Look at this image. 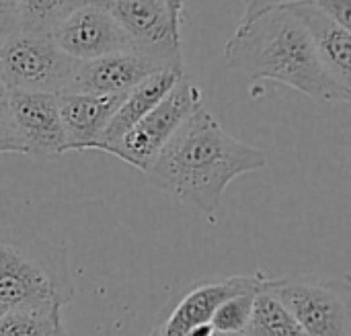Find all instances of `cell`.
<instances>
[{"label": "cell", "mask_w": 351, "mask_h": 336, "mask_svg": "<svg viewBox=\"0 0 351 336\" xmlns=\"http://www.w3.org/2000/svg\"><path fill=\"white\" fill-rule=\"evenodd\" d=\"M0 99H4V88H2V84H0Z\"/></svg>", "instance_id": "cell-25"}, {"label": "cell", "mask_w": 351, "mask_h": 336, "mask_svg": "<svg viewBox=\"0 0 351 336\" xmlns=\"http://www.w3.org/2000/svg\"><path fill=\"white\" fill-rule=\"evenodd\" d=\"M72 298L66 246L19 228H0V314L62 312Z\"/></svg>", "instance_id": "cell-3"}, {"label": "cell", "mask_w": 351, "mask_h": 336, "mask_svg": "<svg viewBox=\"0 0 351 336\" xmlns=\"http://www.w3.org/2000/svg\"><path fill=\"white\" fill-rule=\"evenodd\" d=\"M0 336H72L60 312H2Z\"/></svg>", "instance_id": "cell-17"}, {"label": "cell", "mask_w": 351, "mask_h": 336, "mask_svg": "<svg viewBox=\"0 0 351 336\" xmlns=\"http://www.w3.org/2000/svg\"><path fill=\"white\" fill-rule=\"evenodd\" d=\"M162 66L154 57L140 51H117L97 60L78 62L74 78L66 92L84 94H128L140 82L160 72Z\"/></svg>", "instance_id": "cell-11"}, {"label": "cell", "mask_w": 351, "mask_h": 336, "mask_svg": "<svg viewBox=\"0 0 351 336\" xmlns=\"http://www.w3.org/2000/svg\"><path fill=\"white\" fill-rule=\"evenodd\" d=\"M185 76V66H169L162 68L160 72L152 74L150 78H146L144 82H140L136 88H132L121 105L117 107L115 115L111 117L107 129L103 131V138L97 146V150L101 152L105 146L117 142L121 135H125L138 121H142L173 88L175 84Z\"/></svg>", "instance_id": "cell-14"}, {"label": "cell", "mask_w": 351, "mask_h": 336, "mask_svg": "<svg viewBox=\"0 0 351 336\" xmlns=\"http://www.w3.org/2000/svg\"><path fill=\"white\" fill-rule=\"evenodd\" d=\"M306 29L315 53L327 76L351 92V33L315 8L308 0L286 6Z\"/></svg>", "instance_id": "cell-13"}, {"label": "cell", "mask_w": 351, "mask_h": 336, "mask_svg": "<svg viewBox=\"0 0 351 336\" xmlns=\"http://www.w3.org/2000/svg\"><path fill=\"white\" fill-rule=\"evenodd\" d=\"M125 94H58L60 119L66 135L68 152L97 150L103 131L121 105Z\"/></svg>", "instance_id": "cell-12"}, {"label": "cell", "mask_w": 351, "mask_h": 336, "mask_svg": "<svg viewBox=\"0 0 351 336\" xmlns=\"http://www.w3.org/2000/svg\"><path fill=\"white\" fill-rule=\"evenodd\" d=\"M21 31V12L16 0H0V41Z\"/></svg>", "instance_id": "cell-20"}, {"label": "cell", "mask_w": 351, "mask_h": 336, "mask_svg": "<svg viewBox=\"0 0 351 336\" xmlns=\"http://www.w3.org/2000/svg\"><path fill=\"white\" fill-rule=\"evenodd\" d=\"M308 2L337 25L351 29V0H308Z\"/></svg>", "instance_id": "cell-19"}, {"label": "cell", "mask_w": 351, "mask_h": 336, "mask_svg": "<svg viewBox=\"0 0 351 336\" xmlns=\"http://www.w3.org/2000/svg\"><path fill=\"white\" fill-rule=\"evenodd\" d=\"M199 107H204V92L185 74L142 121H138L125 135L105 146L101 152L113 154L136 170L146 172L152 160L175 135V131Z\"/></svg>", "instance_id": "cell-6"}, {"label": "cell", "mask_w": 351, "mask_h": 336, "mask_svg": "<svg viewBox=\"0 0 351 336\" xmlns=\"http://www.w3.org/2000/svg\"><path fill=\"white\" fill-rule=\"evenodd\" d=\"M6 152L21 154L19 144H16L14 133H12V127H10V119H8V113H6L4 99H0V154H6Z\"/></svg>", "instance_id": "cell-22"}, {"label": "cell", "mask_w": 351, "mask_h": 336, "mask_svg": "<svg viewBox=\"0 0 351 336\" xmlns=\"http://www.w3.org/2000/svg\"><path fill=\"white\" fill-rule=\"evenodd\" d=\"M245 336H306L286 306L265 287L255 296L253 314Z\"/></svg>", "instance_id": "cell-15"}, {"label": "cell", "mask_w": 351, "mask_h": 336, "mask_svg": "<svg viewBox=\"0 0 351 336\" xmlns=\"http://www.w3.org/2000/svg\"><path fill=\"white\" fill-rule=\"evenodd\" d=\"M169 16H171V25L173 29L181 35V27H183V12H185V0H162Z\"/></svg>", "instance_id": "cell-23"}, {"label": "cell", "mask_w": 351, "mask_h": 336, "mask_svg": "<svg viewBox=\"0 0 351 336\" xmlns=\"http://www.w3.org/2000/svg\"><path fill=\"white\" fill-rule=\"evenodd\" d=\"M265 283L267 277L263 273L199 281L175 302L171 312L152 328L150 336H183L199 326H208L216 308L224 300L237 294L259 292Z\"/></svg>", "instance_id": "cell-9"}, {"label": "cell", "mask_w": 351, "mask_h": 336, "mask_svg": "<svg viewBox=\"0 0 351 336\" xmlns=\"http://www.w3.org/2000/svg\"><path fill=\"white\" fill-rule=\"evenodd\" d=\"M21 12V29L35 33H51L70 12L86 4V0H16Z\"/></svg>", "instance_id": "cell-16"}, {"label": "cell", "mask_w": 351, "mask_h": 336, "mask_svg": "<svg viewBox=\"0 0 351 336\" xmlns=\"http://www.w3.org/2000/svg\"><path fill=\"white\" fill-rule=\"evenodd\" d=\"M261 292V289H259ZM259 292H247V294H237L228 300H224L212 320L210 326L214 333L220 335H245L251 314H253V306H255V296Z\"/></svg>", "instance_id": "cell-18"}, {"label": "cell", "mask_w": 351, "mask_h": 336, "mask_svg": "<svg viewBox=\"0 0 351 336\" xmlns=\"http://www.w3.org/2000/svg\"><path fill=\"white\" fill-rule=\"evenodd\" d=\"M103 8L130 37L134 49L160 62L181 66V35L173 29L162 0H86Z\"/></svg>", "instance_id": "cell-8"}, {"label": "cell", "mask_w": 351, "mask_h": 336, "mask_svg": "<svg viewBox=\"0 0 351 336\" xmlns=\"http://www.w3.org/2000/svg\"><path fill=\"white\" fill-rule=\"evenodd\" d=\"M78 62L66 55L49 33L16 31L0 41V84L4 92L64 94Z\"/></svg>", "instance_id": "cell-4"}, {"label": "cell", "mask_w": 351, "mask_h": 336, "mask_svg": "<svg viewBox=\"0 0 351 336\" xmlns=\"http://www.w3.org/2000/svg\"><path fill=\"white\" fill-rule=\"evenodd\" d=\"M267 289L286 306L306 336H351V281L341 277L267 279Z\"/></svg>", "instance_id": "cell-5"}, {"label": "cell", "mask_w": 351, "mask_h": 336, "mask_svg": "<svg viewBox=\"0 0 351 336\" xmlns=\"http://www.w3.org/2000/svg\"><path fill=\"white\" fill-rule=\"evenodd\" d=\"M4 105L21 154L33 160H56L68 152L58 94L10 90L4 92Z\"/></svg>", "instance_id": "cell-7"}, {"label": "cell", "mask_w": 351, "mask_h": 336, "mask_svg": "<svg viewBox=\"0 0 351 336\" xmlns=\"http://www.w3.org/2000/svg\"><path fill=\"white\" fill-rule=\"evenodd\" d=\"M210 336H245V335H220V333H212Z\"/></svg>", "instance_id": "cell-24"}, {"label": "cell", "mask_w": 351, "mask_h": 336, "mask_svg": "<svg viewBox=\"0 0 351 336\" xmlns=\"http://www.w3.org/2000/svg\"><path fill=\"white\" fill-rule=\"evenodd\" d=\"M265 166L263 150L232 138L206 107H199L144 175L154 189L199 214H214L234 179Z\"/></svg>", "instance_id": "cell-1"}, {"label": "cell", "mask_w": 351, "mask_h": 336, "mask_svg": "<svg viewBox=\"0 0 351 336\" xmlns=\"http://www.w3.org/2000/svg\"><path fill=\"white\" fill-rule=\"evenodd\" d=\"M53 43L72 60L88 62L117 51H136L123 29L99 6L86 2L51 29Z\"/></svg>", "instance_id": "cell-10"}, {"label": "cell", "mask_w": 351, "mask_h": 336, "mask_svg": "<svg viewBox=\"0 0 351 336\" xmlns=\"http://www.w3.org/2000/svg\"><path fill=\"white\" fill-rule=\"evenodd\" d=\"M296 2H306V0H243V16H241V23L245 21H251L271 8H284V6H290V4H296Z\"/></svg>", "instance_id": "cell-21"}, {"label": "cell", "mask_w": 351, "mask_h": 336, "mask_svg": "<svg viewBox=\"0 0 351 336\" xmlns=\"http://www.w3.org/2000/svg\"><path fill=\"white\" fill-rule=\"evenodd\" d=\"M226 66L249 80L286 84L317 103H350L351 92L323 70L302 23L284 6L239 23L222 49Z\"/></svg>", "instance_id": "cell-2"}]
</instances>
